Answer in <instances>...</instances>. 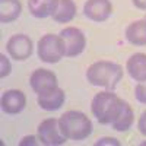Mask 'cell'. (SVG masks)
Wrapping results in <instances>:
<instances>
[{
    "label": "cell",
    "instance_id": "277c9868",
    "mask_svg": "<svg viewBox=\"0 0 146 146\" xmlns=\"http://www.w3.org/2000/svg\"><path fill=\"white\" fill-rule=\"evenodd\" d=\"M36 54L44 63H48V64L58 63L66 56V42L60 35L45 34L38 40Z\"/></svg>",
    "mask_w": 146,
    "mask_h": 146
},
{
    "label": "cell",
    "instance_id": "8fae6325",
    "mask_svg": "<svg viewBox=\"0 0 146 146\" xmlns=\"http://www.w3.org/2000/svg\"><path fill=\"white\" fill-rule=\"evenodd\" d=\"M126 70L130 78L136 82L146 80V54L145 53H135L127 58Z\"/></svg>",
    "mask_w": 146,
    "mask_h": 146
},
{
    "label": "cell",
    "instance_id": "2e32d148",
    "mask_svg": "<svg viewBox=\"0 0 146 146\" xmlns=\"http://www.w3.org/2000/svg\"><path fill=\"white\" fill-rule=\"evenodd\" d=\"M76 3L73 0H58L57 9L53 13V21L57 23H69L76 16Z\"/></svg>",
    "mask_w": 146,
    "mask_h": 146
},
{
    "label": "cell",
    "instance_id": "52a82bcc",
    "mask_svg": "<svg viewBox=\"0 0 146 146\" xmlns=\"http://www.w3.org/2000/svg\"><path fill=\"white\" fill-rule=\"evenodd\" d=\"M38 139L42 145L47 146H58L63 145L67 139L63 136V133L60 131L58 127V120L51 117V118H45L38 124Z\"/></svg>",
    "mask_w": 146,
    "mask_h": 146
},
{
    "label": "cell",
    "instance_id": "cb8c5ba5",
    "mask_svg": "<svg viewBox=\"0 0 146 146\" xmlns=\"http://www.w3.org/2000/svg\"><path fill=\"white\" fill-rule=\"evenodd\" d=\"M142 145H143V146H145V145H146V142H142Z\"/></svg>",
    "mask_w": 146,
    "mask_h": 146
},
{
    "label": "cell",
    "instance_id": "7a4b0ae2",
    "mask_svg": "<svg viewBox=\"0 0 146 146\" xmlns=\"http://www.w3.org/2000/svg\"><path fill=\"white\" fill-rule=\"evenodd\" d=\"M60 131L67 140H85L92 133V121L91 118L78 110H69L58 118Z\"/></svg>",
    "mask_w": 146,
    "mask_h": 146
},
{
    "label": "cell",
    "instance_id": "6da1fadb",
    "mask_svg": "<svg viewBox=\"0 0 146 146\" xmlns=\"http://www.w3.org/2000/svg\"><path fill=\"white\" fill-rule=\"evenodd\" d=\"M123 79V67L118 63L100 60L92 63L86 70V80L92 86H100L108 91H114Z\"/></svg>",
    "mask_w": 146,
    "mask_h": 146
},
{
    "label": "cell",
    "instance_id": "5bb4252c",
    "mask_svg": "<svg viewBox=\"0 0 146 146\" xmlns=\"http://www.w3.org/2000/svg\"><path fill=\"white\" fill-rule=\"evenodd\" d=\"M58 0H28L29 13L36 19H45L53 16L57 9Z\"/></svg>",
    "mask_w": 146,
    "mask_h": 146
},
{
    "label": "cell",
    "instance_id": "d6986e66",
    "mask_svg": "<svg viewBox=\"0 0 146 146\" xmlns=\"http://www.w3.org/2000/svg\"><path fill=\"white\" fill-rule=\"evenodd\" d=\"M135 96L136 100L140 102V104H145L146 105V80L145 82H139L135 88Z\"/></svg>",
    "mask_w": 146,
    "mask_h": 146
},
{
    "label": "cell",
    "instance_id": "d4e9b609",
    "mask_svg": "<svg viewBox=\"0 0 146 146\" xmlns=\"http://www.w3.org/2000/svg\"><path fill=\"white\" fill-rule=\"evenodd\" d=\"M145 19H146V15H145Z\"/></svg>",
    "mask_w": 146,
    "mask_h": 146
},
{
    "label": "cell",
    "instance_id": "44dd1931",
    "mask_svg": "<svg viewBox=\"0 0 146 146\" xmlns=\"http://www.w3.org/2000/svg\"><path fill=\"white\" fill-rule=\"evenodd\" d=\"M96 146H101V145H115L118 146L120 142L115 139V137H102V139H98V142H95Z\"/></svg>",
    "mask_w": 146,
    "mask_h": 146
},
{
    "label": "cell",
    "instance_id": "603a6c76",
    "mask_svg": "<svg viewBox=\"0 0 146 146\" xmlns=\"http://www.w3.org/2000/svg\"><path fill=\"white\" fill-rule=\"evenodd\" d=\"M131 3L139 10H146V0H131Z\"/></svg>",
    "mask_w": 146,
    "mask_h": 146
},
{
    "label": "cell",
    "instance_id": "ba28073f",
    "mask_svg": "<svg viewBox=\"0 0 146 146\" xmlns=\"http://www.w3.org/2000/svg\"><path fill=\"white\" fill-rule=\"evenodd\" d=\"M58 35L66 42V57H78L83 53L85 47H86V36L79 28H63Z\"/></svg>",
    "mask_w": 146,
    "mask_h": 146
},
{
    "label": "cell",
    "instance_id": "8992f818",
    "mask_svg": "<svg viewBox=\"0 0 146 146\" xmlns=\"http://www.w3.org/2000/svg\"><path fill=\"white\" fill-rule=\"evenodd\" d=\"M6 51L16 62H23L29 58L34 51L32 40L27 34H15L6 42Z\"/></svg>",
    "mask_w": 146,
    "mask_h": 146
},
{
    "label": "cell",
    "instance_id": "7402d4cb",
    "mask_svg": "<svg viewBox=\"0 0 146 146\" xmlns=\"http://www.w3.org/2000/svg\"><path fill=\"white\" fill-rule=\"evenodd\" d=\"M19 145L21 146H27V145L34 146V145H38V142H36V137L35 136H25V137H22V140L19 142Z\"/></svg>",
    "mask_w": 146,
    "mask_h": 146
},
{
    "label": "cell",
    "instance_id": "7c38bea8",
    "mask_svg": "<svg viewBox=\"0 0 146 146\" xmlns=\"http://www.w3.org/2000/svg\"><path fill=\"white\" fill-rule=\"evenodd\" d=\"M124 36L127 42L135 47H145L146 45V19H137L135 22L129 23L126 28Z\"/></svg>",
    "mask_w": 146,
    "mask_h": 146
},
{
    "label": "cell",
    "instance_id": "30bf717a",
    "mask_svg": "<svg viewBox=\"0 0 146 146\" xmlns=\"http://www.w3.org/2000/svg\"><path fill=\"white\" fill-rule=\"evenodd\" d=\"M0 105L5 114L9 115H16L23 111L27 105V96L19 89H7L2 94L0 98Z\"/></svg>",
    "mask_w": 146,
    "mask_h": 146
},
{
    "label": "cell",
    "instance_id": "ac0fdd59",
    "mask_svg": "<svg viewBox=\"0 0 146 146\" xmlns=\"http://www.w3.org/2000/svg\"><path fill=\"white\" fill-rule=\"evenodd\" d=\"M12 72V64H10V60L6 57V54H0V78L5 79L6 76L10 75Z\"/></svg>",
    "mask_w": 146,
    "mask_h": 146
},
{
    "label": "cell",
    "instance_id": "3957f363",
    "mask_svg": "<svg viewBox=\"0 0 146 146\" xmlns=\"http://www.w3.org/2000/svg\"><path fill=\"white\" fill-rule=\"evenodd\" d=\"M123 100L118 98L114 94V91H102L94 95V98L91 101V111L94 117L96 118L100 124H111L114 118L117 117Z\"/></svg>",
    "mask_w": 146,
    "mask_h": 146
},
{
    "label": "cell",
    "instance_id": "e0dca14e",
    "mask_svg": "<svg viewBox=\"0 0 146 146\" xmlns=\"http://www.w3.org/2000/svg\"><path fill=\"white\" fill-rule=\"evenodd\" d=\"M22 13L21 0H0V21L2 23H10L16 21Z\"/></svg>",
    "mask_w": 146,
    "mask_h": 146
},
{
    "label": "cell",
    "instance_id": "5b68a950",
    "mask_svg": "<svg viewBox=\"0 0 146 146\" xmlns=\"http://www.w3.org/2000/svg\"><path fill=\"white\" fill-rule=\"evenodd\" d=\"M29 85L36 95H47L58 88L56 73L48 69H35L29 76Z\"/></svg>",
    "mask_w": 146,
    "mask_h": 146
},
{
    "label": "cell",
    "instance_id": "4fadbf2b",
    "mask_svg": "<svg viewBox=\"0 0 146 146\" xmlns=\"http://www.w3.org/2000/svg\"><path fill=\"white\" fill-rule=\"evenodd\" d=\"M64 101H66V94L62 88H57L56 91L47 95H38V98H36V104L45 111H57L64 105Z\"/></svg>",
    "mask_w": 146,
    "mask_h": 146
},
{
    "label": "cell",
    "instance_id": "9c48e42d",
    "mask_svg": "<svg viewBox=\"0 0 146 146\" xmlns=\"http://www.w3.org/2000/svg\"><path fill=\"white\" fill-rule=\"evenodd\" d=\"M111 13L113 5L110 0H86L83 5V15L96 23L108 21Z\"/></svg>",
    "mask_w": 146,
    "mask_h": 146
},
{
    "label": "cell",
    "instance_id": "ffe728a7",
    "mask_svg": "<svg viewBox=\"0 0 146 146\" xmlns=\"http://www.w3.org/2000/svg\"><path fill=\"white\" fill-rule=\"evenodd\" d=\"M137 129H139V131H140V135L146 136V110H145V111L140 114V117H139Z\"/></svg>",
    "mask_w": 146,
    "mask_h": 146
},
{
    "label": "cell",
    "instance_id": "9a60e30c",
    "mask_svg": "<svg viewBox=\"0 0 146 146\" xmlns=\"http://www.w3.org/2000/svg\"><path fill=\"white\" fill-rule=\"evenodd\" d=\"M133 121H135V113H133V108L129 105V102L123 101L121 104V108L117 114V117L114 118V121L111 123V127L115 131H121L124 133L129 129H131Z\"/></svg>",
    "mask_w": 146,
    "mask_h": 146
}]
</instances>
